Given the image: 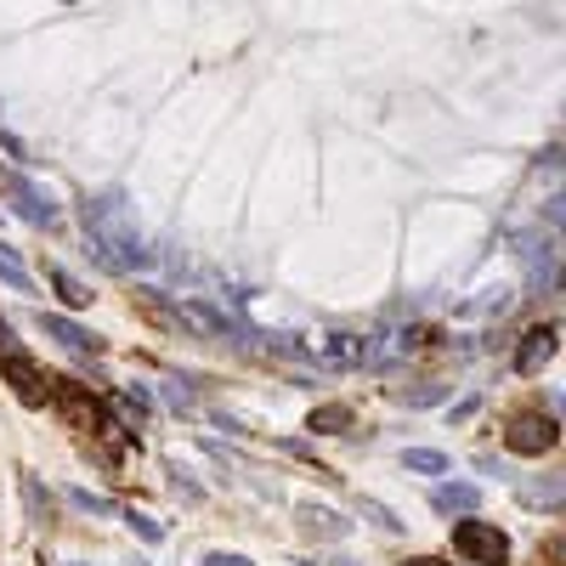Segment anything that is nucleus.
I'll list each match as a JSON object with an SVG mask.
<instances>
[{"label": "nucleus", "mask_w": 566, "mask_h": 566, "mask_svg": "<svg viewBox=\"0 0 566 566\" xmlns=\"http://www.w3.org/2000/svg\"><path fill=\"white\" fill-rule=\"evenodd\" d=\"M560 442V431H555V413H515L510 419V431H504V448L510 453H522V459H538V453H549Z\"/></svg>", "instance_id": "obj_2"}, {"label": "nucleus", "mask_w": 566, "mask_h": 566, "mask_svg": "<svg viewBox=\"0 0 566 566\" xmlns=\"http://www.w3.org/2000/svg\"><path fill=\"white\" fill-rule=\"evenodd\" d=\"M52 408L69 419V431H80V437H108L114 431L108 408L91 397L85 386H74V380H52Z\"/></svg>", "instance_id": "obj_1"}, {"label": "nucleus", "mask_w": 566, "mask_h": 566, "mask_svg": "<svg viewBox=\"0 0 566 566\" xmlns=\"http://www.w3.org/2000/svg\"><path fill=\"white\" fill-rule=\"evenodd\" d=\"M0 374L18 386V397L29 402V408H52V380L57 374H45L34 357H23V352H0Z\"/></svg>", "instance_id": "obj_3"}, {"label": "nucleus", "mask_w": 566, "mask_h": 566, "mask_svg": "<svg viewBox=\"0 0 566 566\" xmlns=\"http://www.w3.org/2000/svg\"><path fill=\"white\" fill-rule=\"evenodd\" d=\"M555 335H560L555 323H538L533 335H527V346L515 352V368H522V374H538V368H544V363L555 357Z\"/></svg>", "instance_id": "obj_5"}, {"label": "nucleus", "mask_w": 566, "mask_h": 566, "mask_svg": "<svg viewBox=\"0 0 566 566\" xmlns=\"http://www.w3.org/2000/svg\"><path fill=\"white\" fill-rule=\"evenodd\" d=\"M402 566H448V560H437V555H413V560H402Z\"/></svg>", "instance_id": "obj_6"}, {"label": "nucleus", "mask_w": 566, "mask_h": 566, "mask_svg": "<svg viewBox=\"0 0 566 566\" xmlns=\"http://www.w3.org/2000/svg\"><path fill=\"white\" fill-rule=\"evenodd\" d=\"M453 549L464 560H476V566H504L510 560V538L499 527H488V522H459L453 527Z\"/></svg>", "instance_id": "obj_4"}]
</instances>
